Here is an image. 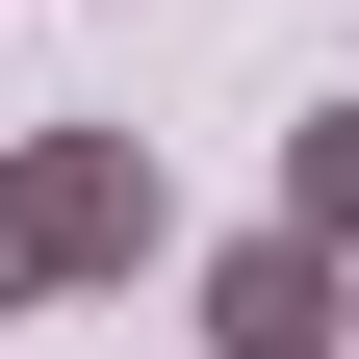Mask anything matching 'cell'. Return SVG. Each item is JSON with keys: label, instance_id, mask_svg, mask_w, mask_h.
<instances>
[{"label": "cell", "instance_id": "1", "mask_svg": "<svg viewBox=\"0 0 359 359\" xmlns=\"http://www.w3.org/2000/svg\"><path fill=\"white\" fill-rule=\"evenodd\" d=\"M154 231H180L154 128H0V308H77V283H128Z\"/></svg>", "mask_w": 359, "mask_h": 359}, {"label": "cell", "instance_id": "2", "mask_svg": "<svg viewBox=\"0 0 359 359\" xmlns=\"http://www.w3.org/2000/svg\"><path fill=\"white\" fill-rule=\"evenodd\" d=\"M205 359H359V257L231 231V257H205Z\"/></svg>", "mask_w": 359, "mask_h": 359}, {"label": "cell", "instance_id": "3", "mask_svg": "<svg viewBox=\"0 0 359 359\" xmlns=\"http://www.w3.org/2000/svg\"><path fill=\"white\" fill-rule=\"evenodd\" d=\"M283 231H308V257H359V103H308V128H283Z\"/></svg>", "mask_w": 359, "mask_h": 359}]
</instances>
